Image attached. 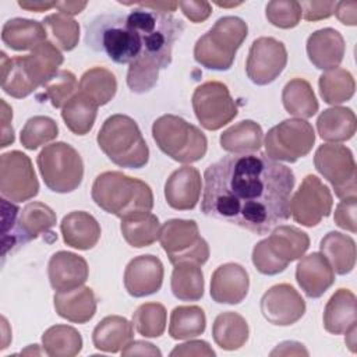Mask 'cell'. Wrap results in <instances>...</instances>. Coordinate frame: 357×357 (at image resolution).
Masks as SVG:
<instances>
[{"label": "cell", "instance_id": "cell-1", "mask_svg": "<svg viewBox=\"0 0 357 357\" xmlns=\"http://www.w3.org/2000/svg\"><path fill=\"white\" fill-rule=\"evenodd\" d=\"M296 178L290 167L266 153H231L204 173V215L266 234L290 218Z\"/></svg>", "mask_w": 357, "mask_h": 357}, {"label": "cell", "instance_id": "cell-2", "mask_svg": "<svg viewBox=\"0 0 357 357\" xmlns=\"http://www.w3.org/2000/svg\"><path fill=\"white\" fill-rule=\"evenodd\" d=\"M141 8L144 52L128 66L127 71V85L135 93H145L156 85L159 71L167 68L172 63L174 42L184 32V22L172 14Z\"/></svg>", "mask_w": 357, "mask_h": 357}, {"label": "cell", "instance_id": "cell-3", "mask_svg": "<svg viewBox=\"0 0 357 357\" xmlns=\"http://www.w3.org/2000/svg\"><path fill=\"white\" fill-rule=\"evenodd\" d=\"M85 45L105 53L117 64H131L144 52V25L141 7L128 13L96 15L85 28Z\"/></svg>", "mask_w": 357, "mask_h": 357}, {"label": "cell", "instance_id": "cell-4", "mask_svg": "<svg viewBox=\"0 0 357 357\" xmlns=\"http://www.w3.org/2000/svg\"><path fill=\"white\" fill-rule=\"evenodd\" d=\"M63 61L61 52L49 40L36 46L26 56L7 57L1 52V88L13 98H26L50 81L59 73Z\"/></svg>", "mask_w": 357, "mask_h": 357}, {"label": "cell", "instance_id": "cell-5", "mask_svg": "<svg viewBox=\"0 0 357 357\" xmlns=\"http://www.w3.org/2000/svg\"><path fill=\"white\" fill-rule=\"evenodd\" d=\"M91 195L99 208L120 219L151 212L153 208L151 187L121 172L100 173L92 184Z\"/></svg>", "mask_w": 357, "mask_h": 357}, {"label": "cell", "instance_id": "cell-6", "mask_svg": "<svg viewBox=\"0 0 357 357\" xmlns=\"http://www.w3.org/2000/svg\"><path fill=\"white\" fill-rule=\"evenodd\" d=\"M102 152L117 166L141 169L149 160L148 145L134 119L127 114L107 117L96 137Z\"/></svg>", "mask_w": 357, "mask_h": 357}, {"label": "cell", "instance_id": "cell-7", "mask_svg": "<svg viewBox=\"0 0 357 357\" xmlns=\"http://www.w3.org/2000/svg\"><path fill=\"white\" fill-rule=\"evenodd\" d=\"M248 26L240 17H220L194 46V59L208 70L227 71L233 66L236 52L243 45Z\"/></svg>", "mask_w": 357, "mask_h": 357}, {"label": "cell", "instance_id": "cell-8", "mask_svg": "<svg viewBox=\"0 0 357 357\" xmlns=\"http://www.w3.org/2000/svg\"><path fill=\"white\" fill-rule=\"evenodd\" d=\"M152 137L159 149L178 163L201 160L208 148L205 134L174 114H163L152 124Z\"/></svg>", "mask_w": 357, "mask_h": 357}, {"label": "cell", "instance_id": "cell-9", "mask_svg": "<svg viewBox=\"0 0 357 357\" xmlns=\"http://www.w3.org/2000/svg\"><path fill=\"white\" fill-rule=\"evenodd\" d=\"M310 247V237L301 229L279 225L272 233L255 244L252 264L262 275H278L290 262L301 258Z\"/></svg>", "mask_w": 357, "mask_h": 357}, {"label": "cell", "instance_id": "cell-10", "mask_svg": "<svg viewBox=\"0 0 357 357\" xmlns=\"http://www.w3.org/2000/svg\"><path fill=\"white\" fill-rule=\"evenodd\" d=\"M45 185L53 192L67 194L77 190L84 178V162L79 153L66 142L45 146L36 158Z\"/></svg>", "mask_w": 357, "mask_h": 357}, {"label": "cell", "instance_id": "cell-11", "mask_svg": "<svg viewBox=\"0 0 357 357\" xmlns=\"http://www.w3.org/2000/svg\"><path fill=\"white\" fill-rule=\"evenodd\" d=\"M159 241L173 265L191 262L201 266L209 258L208 243L201 237L195 220L170 219L165 222L160 226Z\"/></svg>", "mask_w": 357, "mask_h": 357}, {"label": "cell", "instance_id": "cell-12", "mask_svg": "<svg viewBox=\"0 0 357 357\" xmlns=\"http://www.w3.org/2000/svg\"><path fill=\"white\" fill-rule=\"evenodd\" d=\"M315 142L312 126L303 119H287L272 127L265 135L266 155L273 160L297 162L310 153Z\"/></svg>", "mask_w": 357, "mask_h": 357}, {"label": "cell", "instance_id": "cell-13", "mask_svg": "<svg viewBox=\"0 0 357 357\" xmlns=\"http://www.w3.org/2000/svg\"><path fill=\"white\" fill-rule=\"evenodd\" d=\"M314 165L340 199L357 198V169L351 151L339 144H324L314 155Z\"/></svg>", "mask_w": 357, "mask_h": 357}, {"label": "cell", "instance_id": "cell-14", "mask_svg": "<svg viewBox=\"0 0 357 357\" xmlns=\"http://www.w3.org/2000/svg\"><path fill=\"white\" fill-rule=\"evenodd\" d=\"M192 109L201 126L209 131L229 124L238 113L227 86L219 81H208L195 88Z\"/></svg>", "mask_w": 357, "mask_h": 357}, {"label": "cell", "instance_id": "cell-15", "mask_svg": "<svg viewBox=\"0 0 357 357\" xmlns=\"http://www.w3.org/2000/svg\"><path fill=\"white\" fill-rule=\"evenodd\" d=\"M1 197L22 202L38 195L39 183L31 159L21 151H10L0 156Z\"/></svg>", "mask_w": 357, "mask_h": 357}, {"label": "cell", "instance_id": "cell-16", "mask_svg": "<svg viewBox=\"0 0 357 357\" xmlns=\"http://www.w3.org/2000/svg\"><path fill=\"white\" fill-rule=\"evenodd\" d=\"M332 205L333 198L329 188L317 176L308 174L290 197L289 212L301 226L314 227L331 215Z\"/></svg>", "mask_w": 357, "mask_h": 357}, {"label": "cell", "instance_id": "cell-17", "mask_svg": "<svg viewBox=\"0 0 357 357\" xmlns=\"http://www.w3.org/2000/svg\"><path fill=\"white\" fill-rule=\"evenodd\" d=\"M286 63L287 50L283 42L271 36H261L250 47L245 73L255 85H268L282 74Z\"/></svg>", "mask_w": 357, "mask_h": 357}, {"label": "cell", "instance_id": "cell-18", "mask_svg": "<svg viewBox=\"0 0 357 357\" xmlns=\"http://www.w3.org/2000/svg\"><path fill=\"white\" fill-rule=\"evenodd\" d=\"M261 312L269 324L289 326L303 318L305 301L291 284L279 283L264 293Z\"/></svg>", "mask_w": 357, "mask_h": 357}, {"label": "cell", "instance_id": "cell-19", "mask_svg": "<svg viewBox=\"0 0 357 357\" xmlns=\"http://www.w3.org/2000/svg\"><path fill=\"white\" fill-rule=\"evenodd\" d=\"M163 283V264L151 254L135 257L124 271V287L132 297H146L160 290Z\"/></svg>", "mask_w": 357, "mask_h": 357}, {"label": "cell", "instance_id": "cell-20", "mask_svg": "<svg viewBox=\"0 0 357 357\" xmlns=\"http://www.w3.org/2000/svg\"><path fill=\"white\" fill-rule=\"evenodd\" d=\"M250 287V276L244 266L227 262L218 266L211 278V297L218 304L241 303Z\"/></svg>", "mask_w": 357, "mask_h": 357}, {"label": "cell", "instance_id": "cell-21", "mask_svg": "<svg viewBox=\"0 0 357 357\" xmlns=\"http://www.w3.org/2000/svg\"><path fill=\"white\" fill-rule=\"evenodd\" d=\"M202 181L199 172L192 166L174 170L165 184V198L173 209L190 211L199 201Z\"/></svg>", "mask_w": 357, "mask_h": 357}, {"label": "cell", "instance_id": "cell-22", "mask_svg": "<svg viewBox=\"0 0 357 357\" xmlns=\"http://www.w3.org/2000/svg\"><path fill=\"white\" fill-rule=\"evenodd\" d=\"M89 268L86 261L70 251L54 252L47 264L49 282L53 290L64 291L82 286L88 279Z\"/></svg>", "mask_w": 357, "mask_h": 357}, {"label": "cell", "instance_id": "cell-23", "mask_svg": "<svg viewBox=\"0 0 357 357\" xmlns=\"http://www.w3.org/2000/svg\"><path fill=\"white\" fill-rule=\"evenodd\" d=\"M296 280L307 297L318 298L335 283V272L321 252H311L298 261Z\"/></svg>", "mask_w": 357, "mask_h": 357}, {"label": "cell", "instance_id": "cell-24", "mask_svg": "<svg viewBox=\"0 0 357 357\" xmlns=\"http://www.w3.org/2000/svg\"><path fill=\"white\" fill-rule=\"evenodd\" d=\"M307 56L318 70H332L343 60L346 45L342 33L333 28H322L307 39Z\"/></svg>", "mask_w": 357, "mask_h": 357}, {"label": "cell", "instance_id": "cell-25", "mask_svg": "<svg viewBox=\"0 0 357 357\" xmlns=\"http://www.w3.org/2000/svg\"><path fill=\"white\" fill-rule=\"evenodd\" d=\"M56 225V213L50 206L43 202H29L22 211H20L17 220V234L20 245L22 247L31 240L38 238L39 236H50L53 240H57V236L52 231Z\"/></svg>", "mask_w": 357, "mask_h": 357}, {"label": "cell", "instance_id": "cell-26", "mask_svg": "<svg viewBox=\"0 0 357 357\" xmlns=\"http://www.w3.org/2000/svg\"><path fill=\"white\" fill-rule=\"evenodd\" d=\"M60 230L67 245L82 251L93 248L100 238V225L85 211L67 213L60 223Z\"/></svg>", "mask_w": 357, "mask_h": 357}, {"label": "cell", "instance_id": "cell-27", "mask_svg": "<svg viewBox=\"0 0 357 357\" xmlns=\"http://www.w3.org/2000/svg\"><path fill=\"white\" fill-rule=\"evenodd\" d=\"M53 301L59 317L74 324H85L91 321L96 312L95 294L92 289L86 286L57 291Z\"/></svg>", "mask_w": 357, "mask_h": 357}, {"label": "cell", "instance_id": "cell-28", "mask_svg": "<svg viewBox=\"0 0 357 357\" xmlns=\"http://www.w3.org/2000/svg\"><path fill=\"white\" fill-rule=\"evenodd\" d=\"M357 324L356 296L349 289H337L324 310V328L332 335H342Z\"/></svg>", "mask_w": 357, "mask_h": 357}, {"label": "cell", "instance_id": "cell-29", "mask_svg": "<svg viewBox=\"0 0 357 357\" xmlns=\"http://www.w3.org/2000/svg\"><path fill=\"white\" fill-rule=\"evenodd\" d=\"M132 324L120 315L105 317L92 332L93 346L106 353L121 351L132 340Z\"/></svg>", "mask_w": 357, "mask_h": 357}, {"label": "cell", "instance_id": "cell-30", "mask_svg": "<svg viewBox=\"0 0 357 357\" xmlns=\"http://www.w3.org/2000/svg\"><path fill=\"white\" fill-rule=\"evenodd\" d=\"M47 32L45 25L35 20L11 18L4 22L1 29L3 43L17 52L33 50L40 43L46 42Z\"/></svg>", "mask_w": 357, "mask_h": 357}, {"label": "cell", "instance_id": "cell-31", "mask_svg": "<svg viewBox=\"0 0 357 357\" xmlns=\"http://www.w3.org/2000/svg\"><path fill=\"white\" fill-rule=\"evenodd\" d=\"M357 120L350 107L333 106L325 109L317 119V131L324 141L343 142L356 134Z\"/></svg>", "mask_w": 357, "mask_h": 357}, {"label": "cell", "instance_id": "cell-32", "mask_svg": "<svg viewBox=\"0 0 357 357\" xmlns=\"http://www.w3.org/2000/svg\"><path fill=\"white\" fill-rule=\"evenodd\" d=\"M319 250L337 275H347L354 269L356 243L350 236L339 231H329L321 240Z\"/></svg>", "mask_w": 357, "mask_h": 357}, {"label": "cell", "instance_id": "cell-33", "mask_svg": "<svg viewBox=\"0 0 357 357\" xmlns=\"http://www.w3.org/2000/svg\"><path fill=\"white\" fill-rule=\"evenodd\" d=\"M248 324L237 312L227 311L219 314L212 325V336L215 343L227 351L237 350L248 340Z\"/></svg>", "mask_w": 357, "mask_h": 357}, {"label": "cell", "instance_id": "cell-34", "mask_svg": "<svg viewBox=\"0 0 357 357\" xmlns=\"http://www.w3.org/2000/svg\"><path fill=\"white\" fill-rule=\"evenodd\" d=\"M262 128L252 120H241L220 134V146L230 153H252L262 145Z\"/></svg>", "mask_w": 357, "mask_h": 357}, {"label": "cell", "instance_id": "cell-35", "mask_svg": "<svg viewBox=\"0 0 357 357\" xmlns=\"http://www.w3.org/2000/svg\"><path fill=\"white\" fill-rule=\"evenodd\" d=\"M282 102L289 114L303 120L312 117L319 107L310 82L303 78H293L284 85Z\"/></svg>", "mask_w": 357, "mask_h": 357}, {"label": "cell", "instance_id": "cell-36", "mask_svg": "<svg viewBox=\"0 0 357 357\" xmlns=\"http://www.w3.org/2000/svg\"><path fill=\"white\" fill-rule=\"evenodd\" d=\"M117 91V81L112 71L93 67L85 71L78 84V92L93 102L98 107L109 103Z\"/></svg>", "mask_w": 357, "mask_h": 357}, {"label": "cell", "instance_id": "cell-37", "mask_svg": "<svg viewBox=\"0 0 357 357\" xmlns=\"http://www.w3.org/2000/svg\"><path fill=\"white\" fill-rule=\"evenodd\" d=\"M120 230L124 240L131 247L142 248L153 244L159 238L160 223L156 215L145 212L121 219Z\"/></svg>", "mask_w": 357, "mask_h": 357}, {"label": "cell", "instance_id": "cell-38", "mask_svg": "<svg viewBox=\"0 0 357 357\" xmlns=\"http://www.w3.org/2000/svg\"><path fill=\"white\" fill-rule=\"evenodd\" d=\"M172 291L181 301H198L204 296V273L197 264L180 262L172 273Z\"/></svg>", "mask_w": 357, "mask_h": 357}, {"label": "cell", "instance_id": "cell-39", "mask_svg": "<svg viewBox=\"0 0 357 357\" xmlns=\"http://www.w3.org/2000/svg\"><path fill=\"white\" fill-rule=\"evenodd\" d=\"M205 312L198 305H178L170 314L169 335L174 340H187L204 333Z\"/></svg>", "mask_w": 357, "mask_h": 357}, {"label": "cell", "instance_id": "cell-40", "mask_svg": "<svg viewBox=\"0 0 357 357\" xmlns=\"http://www.w3.org/2000/svg\"><path fill=\"white\" fill-rule=\"evenodd\" d=\"M43 350L52 357H74L82 350L81 333L68 325H53L42 335Z\"/></svg>", "mask_w": 357, "mask_h": 357}, {"label": "cell", "instance_id": "cell-41", "mask_svg": "<svg viewBox=\"0 0 357 357\" xmlns=\"http://www.w3.org/2000/svg\"><path fill=\"white\" fill-rule=\"evenodd\" d=\"M319 95L328 105H340L354 95L356 82L351 73L346 68H332L325 71L319 79Z\"/></svg>", "mask_w": 357, "mask_h": 357}, {"label": "cell", "instance_id": "cell-42", "mask_svg": "<svg viewBox=\"0 0 357 357\" xmlns=\"http://www.w3.org/2000/svg\"><path fill=\"white\" fill-rule=\"evenodd\" d=\"M96 113L98 106L78 91L61 107V119L64 120L67 128L77 135H85L92 130Z\"/></svg>", "mask_w": 357, "mask_h": 357}, {"label": "cell", "instance_id": "cell-43", "mask_svg": "<svg viewBox=\"0 0 357 357\" xmlns=\"http://www.w3.org/2000/svg\"><path fill=\"white\" fill-rule=\"evenodd\" d=\"M59 135L57 123L47 116H33L26 120L21 130V144L29 151L38 149Z\"/></svg>", "mask_w": 357, "mask_h": 357}, {"label": "cell", "instance_id": "cell-44", "mask_svg": "<svg viewBox=\"0 0 357 357\" xmlns=\"http://www.w3.org/2000/svg\"><path fill=\"white\" fill-rule=\"evenodd\" d=\"M132 325L145 337H159L166 329V308L159 303L141 304L132 314Z\"/></svg>", "mask_w": 357, "mask_h": 357}, {"label": "cell", "instance_id": "cell-45", "mask_svg": "<svg viewBox=\"0 0 357 357\" xmlns=\"http://www.w3.org/2000/svg\"><path fill=\"white\" fill-rule=\"evenodd\" d=\"M42 24L49 29L54 43L66 50H73L79 40V25L67 14L56 13L43 18Z\"/></svg>", "mask_w": 357, "mask_h": 357}, {"label": "cell", "instance_id": "cell-46", "mask_svg": "<svg viewBox=\"0 0 357 357\" xmlns=\"http://www.w3.org/2000/svg\"><path fill=\"white\" fill-rule=\"evenodd\" d=\"M42 92L36 95L38 100H50L52 106L63 107L77 92V78L68 70H60L50 81L42 86Z\"/></svg>", "mask_w": 357, "mask_h": 357}, {"label": "cell", "instance_id": "cell-47", "mask_svg": "<svg viewBox=\"0 0 357 357\" xmlns=\"http://www.w3.org/2000/svg\"><path fill=\"white\" fill-rule=\"evenodd\" d=\"M301 14L300 3L294 0H275L269 1L265 7L266 20L282 29H290L298 25Z\"/></svg>", "mask_w": 357, "mask_h": 357}, {"label": "cell", "instance_id": "cell-48", "mask_svg": "<svg viewBox=\"0 0 357 357\" xmlns=\"http://www.w3.org/2000/svg\"><path fill=\"white\" fill-rule=\"evenodd\" d=\"M1 215H3V258L7 257L8 252L17 251L20 245L18 234H17V220L20 215V208L10 202L8 199L1 197Z\"/></svg>", "mask_w": 357, "mask_h": 357}, {"label": "cell", "instance_id": "cell-49", "mask_svg": "<svg viewBox=\"0 0 357 357\" xmlns=\"http://www.w3.org/2000/svg\"><path fill=\"white\" fill-rule=\"evenodd\" d=\"M356 209H357V198H346L342 199L335 209V223L344 230L356 233Z\"/></svg>", "mask_w": 357, "mask_h": 357}, {"label": "cell", "instance_id": "cell-50", "mask_svg": "<svg viewBox=\"0 0 357 357\" xmlns=\"http://www.w3.org/2000/svg\"><path fill=\"white\" fill-rule=\"evenodd\" d=\"M336 1H301L300 7L307 21L329 18L335 11Z\"/></svg>", "mask_w": 357, "mask_h": 357}, {"label": "cell", "instance_id": "cell-51", "mask_svg": "<svg viewBox=\"0 0 357 357\" xmlns=\"http://www.w3.org/2000/svg\"><path fill=\"white\" fill-rule=\"evenodd\" d=\"M178 7L181 8L183 14L194 24L204 22L212 13V6L208 1H178Z\"/></svg>", "mask_w": 357, "mask_h": 357}, {"label": "cell", "instance_id": "cell-52", "mask_svg": "<svg viewBox=\"0 0 357 357\" xmlns=\"http://www.w3.org/2000/svg\"><path fill=\"white\" fill-rule=\"evenodd\" d=\"M170 356H215V351L205 340H190L176 346L170 351Z\"/></svg>", "mask_w": 357, "mask_h": 357}, {"label": "cell", "instance_id": "cell-53", "mask_svg": "<svg viewBox=\"0 0 357 357\" xmlns=\"http://www.w3.org/2000/svg\"><path fill=\"white\" fill-rule=\"evenodd\" d=\"M13 110L4 99H1V142L0 146L6 148L14 142V130L11 127Z\"/></svg>", "mask_w": 357, "mask_h": 357}, {"label": "cell", "instance_id": "cell-54", "mask_svg": "<svg viewBox=\"0 0 357 357\" xmlns=\"http://www.w3.org/2000/svg\"><path fill=\"white\" fill-rule=\"evenodd\" d=\"M333 13L344 25L354 26L357 24V1H339Z\"/></svg>", "mask_w": 357, "mask_h": 357}, {"label": "cell", "instance_id": "cell-55", "mask_svg": "<svg viewBox=\"0 0 357 357\" xmlns=\"http://www.w3.org/2000/svg\"><path fill=\"white\" fill-rule=\"evenodd\" d=\"M121 356H162V351L149 342L134 340L121 350Z\"/></svg>", "mask_w": 357, "mask_h": 357}, {"label": "cell", "instance_id": "cell-56", "mask_svg": "<svg viewBox=\"0 0 357 357\" xmlns=\"http://www.w3.org/2000/svg\"><path fill=\"white\" fill-rule=\"evenodd\" d=\"M298 356V354H305L308 356V351L304 349V346L298 342H291V340H287V342H282L280 344L276 346L275 350L271 351V356Z\"/></svg>", "mask_w": 357, "mask_h": 357}, {"label": "cell", "instance_id": "cell-57", "mask_svg": "<svg viewBox=\"0 0 357 357\" xmlns=\"http://www.w3.org/2000/svg\"><path fill=\"white\" fill-rule=\"evenodd\" d=\"M135 6H141L144 8H149V10H153V11L170 14L178 7V3L177 1H152V3L139 1V3H135Z\"/></svg>", "mask_w": 357, "mask_h": 357}, {"label": "cell", "instance_id": "cell-58", "mask_svg": "<svg viewBox=\"0 0 357 357\" xmlns=\"http://www.w3.org/2000/svg\"><path fill=\"white\" fill-rule=\"evenodd\" d=\"M86 7V1H59L56 3V8L60 10V13L67 15H75L79 14Z\"/></svg>", "mask_w": 357, "mask_h": 357}, {"label": "cell", "instance_id": "cell-59", "mask_svg": "<svg viewBox=\"0 0 357 357\" xmlns=\"http://www.w3.org/2000/svg\"><path fill=\"white\" fill-rule=\"evenodd\" d=\"M18 6L28 11L40 13V11H47L56 7V3L54 1H18Z\"/></svg>", "mask_w": 357, "mask_h": 357}, {"label": "cell", "instance_id": "cell-60", "mask_svg": "<svg viewBox=\"0 0 357 357\" xmlns=\"http://www.w3.org/2000/svg\"><path fill=\"white\" fill-rule=\"evenodd\" d=\"M356 332H357V326H351L346 333V344L349 346V349L354 353L356 351Z\"/></svg>", "mask_w": 357, "mask_h": 357}, {"label": "cell", "instance_id": "cell-61", "mask_svg": "<svg viewBox=\"0 0 357 357\" xmlns=\"http://www.w3.org/2000/svg\"><path fill=\"white\" fill-rule=\"evenodd\" d=\"M219 7H236L238 6L240 3H230V4H226V3H216Z\"/></svg>", "mask_w": 357, "mask_h": 357}]
</instances>
